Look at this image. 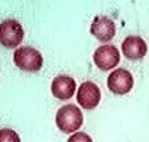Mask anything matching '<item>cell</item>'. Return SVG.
Instances as JSON below:
<instances>
[{
    "mask_svg": "<svg viewBox=\"0 0 149 142\" xmlns=\"http://www.w3.org/2000/svg\"><path fill=\"white\" fill-rule=\"evenodd\" d=\"M56 125L64 133H74L83 125V113L72 104L61 106L56 113Z\"/></svg>",
    "mask_w": 149,
    "mask_h": 142,
    "instance_id": "1",
    "label": "cell"
},
{
    "mask_svg": "<svg viewBox=\"0 0 149 142\" xmlns=\"http://www.w3.org/2000/svg\"><path fill=\"white\" fill-rule=\"evenodd\" d=\"M13 62L25 72H37L43 66V55L29 45L20 46L13 53Z\"/></svg>",
    "mask_w": 149,
    "mask_h": 142,
    "instance_id": "2",
    "label": "cell"
},
{
    "mask_svg": "<svg viewBox=\"0 0 149 142\" xmlns=\"http://www.w3.org/2000/svg\"><path fill=\"white\" fill-rule=\"evenodd\" d=\"M24 29L22 24L13 19H7L0 23V44L6 48H16L23 41Z\"/></svg>",
    "mask_w": 149,
    "mask_h": 142,
    "instance_id": "3",
    "label": "cell"
},
{
    "mask_svg": "<svg viewBox=\"0 0 149 142\" xmlns=\"http://www.w3.org/2000/svg\"><path fill=\"white\" fill-rule=\"evenodd\" d=\"M93 61L97 68L101 71H109V69L115 68L120 61V52H118L117 46L112 45V44L100 45L93 53Z\"/></svg>",
    "mask_w": 149,
    "mask_h": 142,
    "instance_id": "4",
    "label": "cell"
},
{
    "mask_svg": "<svg viewBox=\"0 0 149 142\" xmlns=\"http://www.w3.org/2000/svg\"><path fill=\"white\" fill-rule=\"evenodd\" d=\"M108 89L115 94H127L133 88V76L124 68H118L108 76L107 80Z\"/></svg>",
    "mask_w": 149,
    "mask_h": 142,
    "instance_id": "5",
    "label": "cell"
},
{
    "mask_svg": "<svg viewBox=\"0 0 149 142\" xmlns=\"http://www.w3.org/2000/svg\"><path fill=\"white\" fill-rule=\"evenodd\" d=\"M101 98L100 88L92 81H85L77 90V102L84 109H93L99 105Z\"/></svg>",
    "mask_w": 149,
    "mask_h": 142,
    "instance_id": "6",
    "label": "cell"
},
{
    "mask_svg": "<svg viewBox=\"0 0 149 142\" xmlns=\"http://www.w3.org/2000/svg\"><path fill=\"white\" fill-rule=\"evenodd\" d=\"M91 33L102 43L111 41L116 33L115 21L107 16H96L91 25Z\"/></svg>",
    "mask_w": 149,
    "mask_h": 142,
    "instance_id": "7",
    "label": "cell"
},
{
    "mask_svg": "<svg viewBox=\"0 0 149 142\" xmlns=\"http://www.w3.org/2000/svg\"><path fill=\"white\" fill-rule=\"evenodd\" d=\"M76 89V82L71 76L60 74L53 78L51 84V92L52 94L59 100H68L74 94Z\"/></svg>",
    "mask_w": 149,
    "mask_h": 142,
    "instance_id": "8",
    "label": "cell"
},
{
    "mask_svg": "<svg viewBox=\"0 0 149 142\" xmlns=\"http://www.w3.org/2000/svg\"><path fill=\"white\" fill-rule=\"evenodd\" d=\"M121 49L129 60H141L146 55L148 46L140 36H128L121 44Z\"/></svg>",
    "mask_w": 149,
    "mask_h": 142,
    "instance_id": "9",
    "label": "cell"
},
{
    "mask_svg": "<svg viewBox=\"0 0 149 142\" xmlns=\"http://www.w3.org/2000/svg\"><path fill=\"white\" fill-rule=\"evenodd\" d=\"M0 142H22L20 137L12 129H0Z\"/></svg>",
    "mask_w": 149,
    "mask_h": 142,
    "instance_id": "10",
    "label": "cell"
},
{
    "mask_svg": "<svg viewBox=\"0 0 149 142\" xmlns=\"http://www.w3.org/2000/svg\"><path fill=\"white\" fill-rule=\"evenodd\" d=\"M67 142H92V138L84 132H76L69 137Z\"/></svg>",
    "mask_w": 149,
    "mask_h": 142,
    "instance_id": "11",
    "label": "cell"
}]
</instances>
